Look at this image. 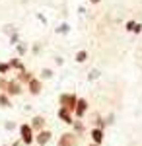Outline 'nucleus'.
I'll use <instances>...</instances> for the list:
<instances>
[{
    "instance_id": "obj_1",
    "label": "nucleus",
    "mask_w": 142,
    "mask_h": 146,
    "mask_svg": "<svg viewBox=\"0 0 142 146\" xmlns=\"http://www.w3.org/2000/svg\"><path fill=\"white\" fill-rule=\"evenodd\" d=\"M76 101H78V98L74 94H62L60 96V107H64V109H68V111L72 113L76 109Z\"/></svg>"
},
{
    "instance_id": "obj_2",
    "label": "nucleus",
    "mask_w": 142,
    "mask_h": 146,
    "mask_svg": "<svg viewBox=\"0 0 142 146\" xmlns=\"http://www.w3.org/2000/svg\"><path fill=\"white\" fill-rule=\"evenodd\" d=\"M20 135H22V142H23V144H31V142H33V129H31V125H22V127H20Z\"/></svg>"
},
{
    "instance_id": "obj_3",
    "label": "nucleus",
    "mask_w": 142,
    "mask_h": 146,
    "mask_svg": "<svg viewBox=\"0 0 142 146\" xmlns=\"http://www.w3.org/2000/svg\"><path fill=\"white\" fill-rule=\"evenodd\" d=\"M51 131H47V129H43V131H39L37 133V136H35V142L39 146H47L49 144V140H51Z\"/></svg>"
},
{
    "instance_id": "obj_4",
    "label": "nucleus",
    "mask_w": 142,
    "mask_h": 146,
    "mask_svg": "<svg viewBox=\"0 0 142 146\" xmlns=\"http://www.w3.org/2000/svg\"><path fill=\"white\" fill-rule=\"evenodd\" d=\"M74 144H76V136L72 135V133L62 135L58 138V142H56V146H74Z\"/></svg>"
},
{
    "instance_id": "obj_5",
    "label": "nucleus",
    "mask_w": 142,
    "mask_h": 146,
    "mask_svg": "<svg viewBox=\"0 0 142 146\" xmlns=\"http://www.w3.org/2000/svg\"><path fill=\"white\" fill-rule=\"evenodd\" d=\"M88 111V101L84 100V98H80V100L76 101V109H74V113H76L78 117H84Z\"/></svg>"
},
{
    "instance_id": "obj_6",
    "label": "nucleus",
    "mask_w": 142,
    "mask_h": 146,
    "mask_svg": "<svg viewBox=\"0 0 142 146\" xmlns=\"http://www.w3.org/2000/svg\"><path fill=\"white\" fill-rule=\"evenodd\" d=\"M31 129L33 131H43L45 129V117H41V115H37V117H33L31 119Z\"/></svg>"
},
{
    "instance_id": "obj_7",
    "label": "nucleus",
    "mask_w": 142,
    "mask_h": 146,
    "mask_svg": "<svg viewBox=\"0 0 142 146\" xmlns=\"http://www.w3.org/2000/svg\"><path fill=\"white\" fill-rule=\"evenodd\" d=\"M90 136H92L94 144H101V142H103V131H101V129H98V127H94V129H92Z\"/></svg>"
},
{
    "instance_id": "obj_8",
    "label": "nucleus",
    "mask_w": 142,
    "mask_h": 146,
    "mask_svg": "<svg viewBox=\"0 0 142 146\" xmlns=\"http://www.w3.org/2000/svg\"><path fill=\"white\" fill-rule=\"evenodd\" d=\"M58 119H60L62 123H66V125H72V123H74V121H72L70 111H68V109H64V107H60V109H58Z\"/></svg>"
},
{
    "instance_id": "obj_9",
    "label": "nucleus",
    "mask_w": 142,
    "mask_h": 146,
    "mask_svg": "<svg viewBox=\"0 0 142 146\" xmlns=\"http://www.w3.org/2000/svg\"><path fill=\"white\" fill-rule=\"evenodd\" d=\"M20 88H22V86H20V82H8V86H6V92H8V94H10V96H16V94H20Z\"/></svg>"
},
{
    "instance_id": "obj_10",
    "label": "nucleus",
    "mask_w": 142,
    "mask_h": 146,
    "mask_svg": "<svg viewBox=\"0 0 142 146\" xmlns=\"http://www.w3.org/2000/svg\"><path fill=\"white\" fill-rule=\"evenodd\" d=\"M29 92H31L33 96H37V94H39V92H41V82H39V80H29Z\"/></svg>"
},
{
    "instance_id": "obj_11",
    "label": "nucleus",
    "mask_w": 142,
    "mask_h": 146,
    "mask_svg": "<svg viewBox=\"0 0 142 146\" xmlns=\"http://www.w3.org/2000/svg\"><path fill=\"white\" fill-rule=\"evenodd\" d=\"M0 105L10 107V100H8V96H0Z\"/></svg>"
},
{
    "instance_id": "obj_12",
    "label": "nucleus",
    "mask_w": 142,
    "mask_h": 146,
    "mask_svg": "<svg viewBox=\"0 0 142 146\" xmlns=\"http://www.w3.org/2000/svg\"><path fill=\"white\" fill-rule=\"evenodd\" d=\"M76 60H78V62H84V60H86V53H84V51H80V53L76 55Z\"/></svg>"
},
{
    "instance_id": "obj_13",
    "label": "nucleus",
    "mask_w": 142,
    "mask_h": 146,
    "mask_svg": "<svg viewBox=\"0 0 142 146\" xmlns=\"http://www.w3.org/2000/svg\"><path fill=\"white\" fill-rule=\"evenodd\" d=\"M41 76H43V78H51V76H53V72H51V70H43V72H41Z\"/></svg>"
},
{
    "instance_id": "obj_14",
    "label": "nucleus",
    "mask_w": 142,
    "mask_h": 146,
    "mask_svg": "<svg viewBox=\"0 0 142 146\" xmlns=\"http://www.w3.org/2000/svg\"><path fill=\"white\" fill-rule=\"evenodd\" d=\"M74 129H76L78 133H82V129H84V127H82V123H76V125H74Z\"/></svg>"
},
{
    "instance_id": "obj_15",
    "label": "nucleus",
    "mask_w": 142,
    "mask_h": 146,
    "mask_svg": "<svg viewBox=\"0 0 142 146\" xmlns=\"http://www.w3.org/2000/svg\"><path fill=\"white\" fill-rule=\"evenodd\" d=\"M8 68H10V66H8V64H0V72H6Z\"/></svg>"
},
{
    "instance_id": "obj_16",
    "label": "nucleus",
    "mask_w": 142,
    "mask_h": 146,
    "mask_svg": "<svg viewBox=\"0 0 142 146\" xmlns=\"http://www.w3.org/2000/svg\"><path fill=\"white\" fill-rule=\"evenodd\" d=\"M90 146H101V144H94V142H92V144H90Z\"/></svg>"
},
{
    "instance_id": "obj_17",
    "label": "nucleus",
    "mask_w": 142,
    "mask_h": 146,
    "mask_svg": "<svg viewBox=\"0 0 142 146\" xmlns=\"http://www.w3.org/2000/svg\"><path fill=\"white\" fill-rule=\"evenodd\" d=\"M92 2H99V0H92Z\"/></svg>"
}]
</instances>
